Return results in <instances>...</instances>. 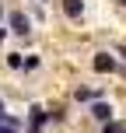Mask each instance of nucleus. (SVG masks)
Instances as JSON below:
<instances>
[{"label": "nucleus", "instance_id": "1", "mask_svg": "<svg viewBox=\"0 0 126 133\" xmlns=\"http://www.w3.org/2000/svg\"><path fill=\"white\" fill-rule=\"evenodd\" d=\"M7 28H11L14 35H28V32H32V28H28V14L11 11V18H7Z\"/></svg>", "mask_w": 126, "mask_h": 133}, {"label": "nucleus", "instance_id": "2", "mask_svg": "<svg viewBox=\"0 0 126 133\" xmlns=\"http://www.w3.org/2000/svg\"><path fill=\"white\" fill-rule=\"evenodd\" d=\"M28 112H32V116H28V130H32V133H39V126H46L49 112H46V109H42V105H32V109H28Z\"/></svg>", "mask_w": 126, "mask_h": 133}, {"label": "nucleus", "instance_id": "3", "mask_svg": "<svg viewBox=\"0 0 126 133\" xmlns=\"http://www.w3.org/2000/svg\"><path fill=\"white\" fill-rule=\"evenodd\" d=\"M91 116L98 123H109V119H112V105H109V102H95V105H91Z\"/></svg>", "mask_w": 126, "mask_h": 133}, {"label": "nucleus", "instance_id": "4", "mask_svg": "<svg viewBox=\"0 0 126 133\" xmlns=\"http://www.w3.org/2000/svg\"><path fill=\"white\" fill-rule=\"evenodd\" d=\"M95 70H98V74H112L116 70V60L109 53H98V56H95Z\"/></svg>", "mask_w": 126, "mask_h": 133}, {"label": "nucleus", "instance_id": "5", "mask_svg": "<svg viewBox=\"0 0 126 133\" xmlns=\"http://www.w3.org/2000/svg\"><path fill=\"white\" fill-rule=\"evenodd\" d=\"M63 14L67 18H81V14H84V4H81V0H63Z\"/></svg>", "mask_w": 126, "mask_h": 133}, {"label": "nucleus", "instance_id": "6", "mask_svg": "<svg viewBox=\"0 0 126 133\" xmlns=\"http://www.w3.org/2000/svg\"><path fill=\"white\" fill-rule=\"evenodd\" d=\"M7 66H11V70H21V66H25V56H21V53H11V56H7Z\"/></svg>", "mask_w": 126, "mask_h": 133}, {"label": "nucleus", "instance_id": "7", "mask_svg": "<svg viewBox=\"0 0 126 133\" xmlns=\"http://www.w3.org/2000/svg\"><path fill=\"white\" fill-rule=\"evenodd\" d=\"M39 66V56H25V70H35Z\"/></svg>", "mask_w": 126, "mask_h": 133}, {"label": "nucleus", "instance_id": "8", "mask_svg": "<svg viewBox=\"0 0 126 133\" xmlns=\"http://www.w3.org/2000/svg\"><path fill=\"white\" fill-rule=\"evenodd\" d=\"M77 98H81V102H91V98H95V91H88V88H81V91H77Z\"/></svg>", "mask_w": 126, "mask_h": 133}, {"label": "nucleus", "instance_id": "9", "mask_svg": "<svg viewBox=\"0 0 126 133\" xmlns=\"http://www.w3.org/2000/svg\"><path fill=\"white\" fill-rule=\"evenodd\" d=\"M4 39H7V28H0V42H4Z\"/></svg>", "mask_w": 126, "mask_h": 133}, {"label": "nucleus", "instance_id": "10", "mask_svg": "<svg viewBox=\"0 0 126 133\" xmlns=\"http://www.w3.org/2000/svg\"><path fill=\"white\" fill-rule=\"evenodd\" d=\"M0 133H18V130H7V126H0Z\"/></svg>", "mask_w": 126, "mask_h": 133}, {"label": "nucleus", "instance_id": "11", "mask_svg": "<svg viewBox=\"0 0 126 133\" xmlns=\"http://www.w3.org/2000/svg\"><path fill=\"white\" fill-rule=\"evenodd\" d=\"M119 56H123V60H126V46H123V49H119Z\"/></svg>", "mask_w": 126, "mask_h": 133}, {"label": "nucleus", "instance_id": "12", "mask_svg": "<svg viewBox=\"0 0 126 133\" xmlns=\"http://www.w3.org/2000/svg\"><path fill=\"white\" fill-rule=\"evenodd\" d=\"M0 112H4V102H0Z\"/></svg>", "mask_w": 126, "mask_h": 133}]
</instances>
